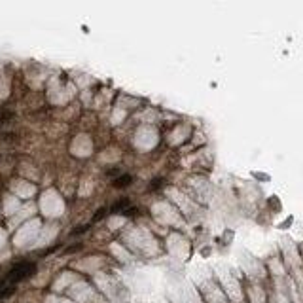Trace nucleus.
<instances>
[{
    "mask_svg": "<svg viewBox=\"0 0 303 303\" xmlns=\"http://www.w3.org/2000/svg\"><path fill=\"white\" fill-rule=\"evenodd\" d=\"M36 273V264L34 262H19L15 264L11 269H9V273L6 275V283H21V281H25L28 277H32V275Z\"/></svg>",
    "mask_w": 303,
    "mask_h": 303,
    "instance_id": "1",
    "label": "nucleus"
},
{
    "mask_svg": "<svg viewBox=\"0 0 303 303\" xmlns=\"http://www.w3.org/2000/svg\"><path fill=\"white\" fill-rule=\"evenodd\" d=\"M131 182H133L131 174H123V176H118V178L114 180V188H118V189L127 188V186H131Z\"/></svg>",
    "mask_w": 303,
    "mask_h": 303,
    "instance_id": "2",
    "label": "nucleus"
},
{
    "mask_svg": "<svg viewBox=\"0 0 303 303\" xmlns=\"http://www.w3.org/2000/svg\"><path fill=\"white\" fill-rule=\"evenodd\" d=\"M127 205H129V201H127V199H120V201H118V203L110 208V212H112V214H116V212H123Z\"/></svg>",
    "mask_w": 303,
    "mask_h": 303,
    "instance_id": "3",
    "label": "nucleus"
},
{
    "mask_svg": "<svg viewBox=\"0 0 303 303\" xmlns=\"http://www.w3.org/2000/svg\"><path fill=\"white\" fill-rule=\"evenodd\" d=\"M15 292V286L13 284H9V286H4V288H0V300H4V298H9L11 294Z\"/></svg>",
    "mask_w": 303,
    "mask_h": 303,
    "instance_id": "4",
    "label": "nucleus"
},
{
    "mask_svg": "<svg viewBox=\"0 0 303 303\" xmlns=\"http://www.w3.org/2000/svg\"><path fill=\"white\" fill-rule=\"evenodd\" d=\"M84 231H87V226H82V227H78V229H74V231H72V235H78V233H84Z\"/></svg>",
    "mask_w": 303,
    "mask_h": 303,
    "instance_id": "5",
    "label": "nucleus"
},
{
    "mask_svg": "<svg viewBox=\"0 0 303 303\" xmlns=\"http://www.w3.org/2000/svg\"><path fill=\"white\" fill-rule=\"evenodd\" d=\"M104 212H106V210H104V208H101V210H99V214H97V216H93V222H97V220H101V218L104 216Z\"/></svg>",
    "mask_w": 303,
    "mask_h": 303,
    "instance_id": "6",
    "label": "nucleus"
},
{
    "mask_svg": "<svg viewBox=\"0 0 303 303\" xmlns=\"http://www.w3.org/2000/svg\"><path fill=\"white\" fill-rule=\"evenodd\" d=\"M161 182H163V180H153V184H152L150 188H152V189L159 188V186H161Z\"/></svg>",
    "mask_w": 303,
    "mask_h": 303,
    "instance_id": "7",
    "label": "nucleus"
}]
</instances>
